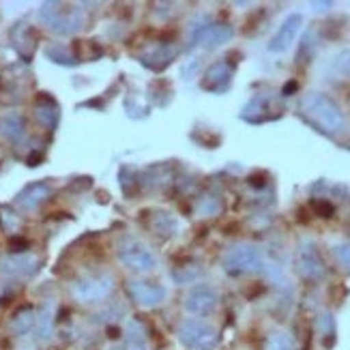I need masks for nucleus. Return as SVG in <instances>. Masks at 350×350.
<instances>
[{
	"label": "nucleus",
	"mask_w": 350,
	"mask_h": 350,
	"mask_svg": "<svg viewBox=\"0 0 350 350\" xmlns=\"http://www.w3.org/2000/svg\"><path fill=\"white\" fill-rule=\"evenodd\" d=\"M301 112L325 133H336L344 125V114L338 108V103L323 93H310L303 97Z\"/></svg>",
	"instance_id": "1"
},
{
	"label": "nucleus",
	"mask_w": 350,
	"mask_h": 350,
	"mask_svg": "<svg viewBox=\"0 0 350 350\" xmlns=\"http://www.w3.org/2000/svg\"><path fill=\"white\" fill-rule=\"evenodd\" d=\"M178 340L189 350H213L217 346V331L200 321H185L178 329Z\"/></svg>",
	"instance_id": "2"
},
{
	"label": "nucleus",
	"mask_w": 350,
	"mask_h": 350,
	"mask_svg": "<svg viewBox=\"0 0 350 350\" xmlns=\"http://www.w3.org/2000/svg\"><path fill=\"white\" fill-rule=\"evenodd\" d=\"M224 269L230 275H243V273H256L262 269V256L256 247L250 245H239L228 252L224 258Z\"/></svg>",
	"instance_id": "3"
},
{
	"label": "nucleus",
	"mask_w": 350,
	"mask_h": 350,
	"mask_svg": "<svg viewBox=\"0 0 350 350\" xmlns=\"http://www.w3.org/2000/svg\"><path fill=\"white\" fill-rule=\"evenodd\" d=\"M280 116H282V108H278L275 99L269 95H256L252 101H247V105L241 112V118L254 125L269 123V120H275Z\"/></svg>",
	"instance_id": "4"
},
{
	"label": "nucleus",
	"mask_w": 350,
	"mask_h": 350,
	"mask_svg": "<svg viewBox=\"0 0 350 350\" xmlns=\"http://www.w3.org/2000/svg\"><path fill=\"white\" fill-rule=\"evenodd\" d=\"M118 258L127 269L140 271V273L155 269V265H157L155 256L138 241H125L123 245H120V250H118Z\"/></svg>",
	"instance_id": "5"
},
{
	"label": "nucleus",
	"mask_w": 350,
	"mask_h": 350,
	"mask_svg": "<svg viewBox=\"0 0 350 350\" xmlns=\"http://www.w3.org/2000/svg\"><path fill=\"white\" fill-rule=\"evenodd\" d=\"M114 280L110 275H95V278H86L80 280L73 286V297L80 299L84 303H93V301H101L112 293Z\"/></svg>",
	"instance_id": "6"
},
{
	"label": "nucleus",
	"mask_w": 350,
	"mask_h": 350,
	"mask_svg": "<svg viewBox=\"0 0 350 350\" xmlns=\"http://www.w3.org/2000/svg\"><path fill=\"white\" fill-rule=\"evenodd\" d=\"M232 75H234L232 65H228L226 60H219V63L211 65L206 69L200 86H202V90H206V93H217V95L226 93L232 84Z\"/></svg>",
	"instance_id": "7"
},
{
	"label": "nucleus",
	"mask_w": 350,
	"mask_h": 350,
	"mask_svg": "<svg viewBox=\"0 0 350 350\" xmlns=\"http://www.w3.org/2000/svg\"><path fill=\"white\" fill-rule=\"evenodd\" d=\"M301 26H303V15H299V13L288 15V18L282 22V26L278 28V33L273 35V39L269 43V52H275V54L286 52L295 43V37L299 35Z\"/></svg>",
	"instance_id": "8"
},
{
	"label": "nucleus",
	"mask_w": 350,
	"mask_h": 350,
	"mask_svg": "<svg viewBox=\"0 0 350 350\" xmlns=\"http://www.w3.org/2000/svg\"><path fill=\"white\" fill-rule=\"evenodd\" d=\"M234 35V30L232 26H228V24H208V26H200L196 30V35H193V43L196 45H200V48H217V45H224L232 39Z\"/></svg>",
	"instance_id": "9"
},
{
	"label": "nucleus",
	"mask_w": 350,
	"mask_h": 350,
	"mask_svg": "<svg viewBox=\"0 0 350 350\" xmlns=\"http://www.w3.org/2000/svg\"><path fill=\"white\" fill-rule=\"evenodd\" d=\"M217 306V295L208 286H198L187 295L185 299V310L196 316H206L215 310Z\"/></svg>",
	"instance_id": "10"
},
{
	"label": "nucleus",
	"mask_w": 350,
	"mask_h": 350,
	"mask_svg": "<svg viewBox=\"0 0 350 350\" xmlns=\"http://www.w3.org/2000/svg\"><path fill=\"white\" fill-rule=\"evenodd\" d=\"M127 291L135 303H140L144 308H153L165 299V288L157 284H148V282H129Z\"/></svg>",
	"instance_id": "11"
},
{
	"label": "nucleus",
	"mask_w": 350,
	"mask_h": 350,
	"mask_svg": "<svg viewBox=\"0 0 350 350\" xmlns=\"http://www.w3.org/2000/svg\"><path fill=\"white\" fill-rule=\"evenodd\" d=\"M41 18L48 22L54 30H60V33H71L80 26V13L78 11H69L63 13L60 9H56V5H43L41 9Z\"/></svg>",
	"instance_id": "12"
},
{
	"label": "nucleus",
	"mask_w": 350,
	"mask_h": 350,
	"mask_svg": "<svg viewBox=\"0 0 350 350\" xmlns=\"http://www.w3.org/2000/svg\"><path fill=\"white\" fill-rule=\"evenodd\" d=\"M299 271H301V275L308 278V280H321L325 275L323 260H321V256H318L314 245H306L301 250V254H299Z\"/></svg>",
	"instance_id": "13"
},
{
	"label": "nucleus",
	"mask_w": 350,
	"mask_h": 350,
	"mask_svg": "<svg viewBox=\"0 0 350 350\" xmlns=\"http://www.w3.org/2000/svg\"><path fill=\"white\" fill-rule=\"evenodd\" d=\"M37 265L39 260L33 256H9L5 258L3 262H0V269H3L5 273H9V275H18V278H28L33 275V273L37 271Z\"/></svg>",
	"instance_id": "14"
},
{
	"label": "nucleus",
	"mask_w": 350,
	"mask_h": 350,
	"mask_svg": "<svg viewBox=\"0 0 350 350\" xmlns=\"http://www.w3.org/2000/svg\"><path fill=\"white\" fill-rule=\"evenodd\" d=\"M50 196V187L45 185V183H33V185H28L20 196H18V204L22 208H35L39 202H43L45 198Z\"/></svg>",
	"instance_id": "15"
},
{
	"label": "nucleus",
	"mask_w": 350,
	"mask_h": 350,
	"mask_svg": "<svg viewBox=\"0 0 350 350\" xmlns=\"http://www.w3.org/2000/svg\"><path fill=\"white\" fill-rule=\"evenodd\" d=\"M37 118L45 127H54L58 123V105L50 97L41 99L37 103Z\"/></svg>",
	"instance_id": "16"
},
{
	"label": "nucleus",
	"mask_w": 350,
	"mask_h": 350,
	"mask_svg": "<svg viewBox=\"0 0 350 350\" xmlns=\"http://www.w3.org/2000/svg\"><path fill=\"white\" fill-rule=\"evenodd\" d=\"M35 323H37L35 312L30 310V308H24V310H20L18 314L13 316V321H11V331H13V333H18V336H24V333H28L30 329H33Z\"/></svg>",
	"instance_id": "17"
},
{
	"label": "nucleus",
	"mask_w": 350,
	"mask_h": 350,
	"mask_svg": "<svg viewBox=\"0 0 350 350\" xmlns=\"http://www.w3.org/2000/svg\"><path fill=\"white\" fill-rule=\"evenodd\" d=\"M22 129H24V123H22V118L18 114H9V116H5L3 120H0V131H3L11 140L20 138Z\"/></svg>",
	"instance_id": "18"
},
{
	"label": "nucleus",
	"mask_w": 350,
	"mask_h": 350,
	"mask_svg": "<svg viewBox=\"0 0 350 350\" xmlns=\"http://www.w3.org/2000/svg\"><path fill=\"white\" fill-rule=\"evenodd\" d=\"M127 350H146V340H144V331L140 325H129L127 333Z\"/></svg>",
	"instance_id": "19"
},
{
	"label": "nucleus",
	"mask_w": 350,
	"mask_h": 350,
	"mask_svg": "<svg viewBox=\"0 0 350 350\" xmlns=\"http://www.w3.org/2000/svg\"><path fill=\"white\" fill-rule=\"evenodd\" d=\"M293 338L288 333H273L267 342V350H293Z\"/></svg>",
	"instance_id": "20"
},
{
	"label": "nucleus",
	"mask_w": 350,
	"mask_h": 350,
	"mask_svg": "<svg viewBox=\"0 0 350 350\" xmlns=\"http://www.w3.org/2000/svg\"><path fill=\"white\" fill-rule=\"evenodd\" d=\"M37 325H39V336H41V340L50 338V331H52V310L50 308L43 310V314L39 316Z\"/></svg>",
	"instance_id": "21"
},
{
	"label": "nucleus",
	"mask_w": 350,
	"mask_h": 350,
	"mask_svg": "<svg viewBox=\"0 0 350 350\" xmlns=\"http://www.w3.org/2000/svg\"><path fill=\"white\" fill-rule=\"evenodd\" d=\"M318 323H321V333H323V336H327V333H329V336L333 338V333H336V323H333V316L331 314H323Z\"/></svg>",
	"instance_id": "22"
},
{
	"label": "nucleus",
	"mask_w": 350,
	"mask_h": 350,
	"mask_svg": "<svg viewBox=\"0 0 350 350\" xmlns=\"http://www.w3.org/2000/svg\"><path fill=\"white\" fill-rule=\"evenodd\" d=\"M336 258H338V262L344 265L346 269H350V245H340L336 247Z\"/></svg>",
	"instance_id": "23"
},
{
	"label": "nucleus",
	"mask_w": 350,
	"mask_h": 350,
	"mask_svg": "<svg viewBox=\"0 0 350 350\" xmlns=\"http://www.w3.org/2000/svg\"><path fill=\"white\" fill-rule=\"evenodd\" d=\"M314 208H316V213L321 217H331L333 215V206L329 202H325V200H316L314 202Z\"/></svg>",
	"instance_id": "24"
},
{
	"label": "nucleus",
	"mask_w": 350,
	"mask_h": 350,
	"mask_svg": "<svg viewBox=\"0 0 350 350\" xmlns=\"http://www.w3.org/2000/svg\"><path fill=\"white\" fill-rule=\"evenodd\" d=\"M295 90H297V82H288V84L284 86V90H282V95L288 97L291 93H295Z\"/></svg>",
	"instance_id": "25"
}]
</instances>
